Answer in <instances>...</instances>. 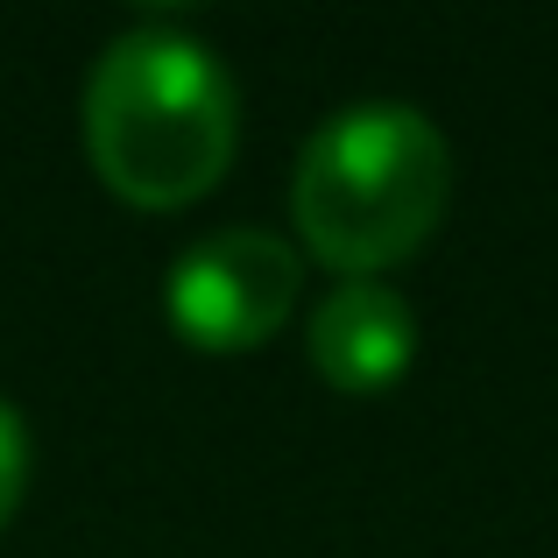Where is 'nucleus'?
Listing matches in <instances>:
<instances>
[{
  "instance_id": "f257e3e1",
  "label": "nucleus",
  "mask_w": 558,
  "mask_h": 558,
  "mask_svg": "<svg viewBox=\"0 0 558 558\" xmlns=\"http://www.w3.org/2000/svg\"><path fill=\"white\" fill-rule=\"evenodd\" d=\"M241 99L213 43L170 22L121 28L85 71V156L121 198L184 205L233 163Z\"/></svg>"
},
{
  "instance_id": "f03ea898",
  "label": "nucleus",
  "mask_w": 558,
  "mask_h": 558,
  "mask_svg": "<svg viewBox=\"0 0 558 558\" xmlns=\"http://www.w3.org/2000/svg\"><path fill=\"white\" fill-rule=\"evenodd\" d=\"M452 191V149L410 99H354L312 128L290 178V213L318 262L375 276L438 227Z\"/></svg>"
},
{
  "instance_id": "7ed1b4c3",
  "label": "nucleus",
  "mask_w": 558,
  "mask_h": 558,
  "mask_svg": "<svg viewBox=\"0 0 558 558\" xmlns=\"http://www.w3.org/2000/svg\"><path fill=\"white\" fill-rule=\"evenodd\" d=\"M304 290V262L283 233L269 227H219L205 241H191L178 262H170V326L184 332L191 347H255L269 340L290 318Z\"/></svg>"
},
{
  "instance_id": "20e7f679",
  "label": "nucleus",
  "mask_w": 558,
  "mask_h": 558,
  "mask_svg": "<svg viewBox=\"0 0 558 558\" xmlns=\"http://www.w3.org/2000/svg\"><path fill=\"white\" fill-rule=\"evenodd\" d=\"M312 368L332 381V389H381L410 368L417 354V318L375 276H354V283L326 290V304L312 312Z\"/></svg>"
},
{
  "instance_id": "39448f33",
  "label": "nucleus",
  "mask_w": 558,
  "mask_h": 558,
  "mask_svg": "<svg viewBox=\"0 0 558 558\" xmlns=\"http://www.w3.org/2000/svg\"><path fill=\"white\" fill-rule=\"evenodd\" d=\"M22 481H28V424H22V410L0 396V523L22 502Z\"/></svg>"
}]
</instances>
